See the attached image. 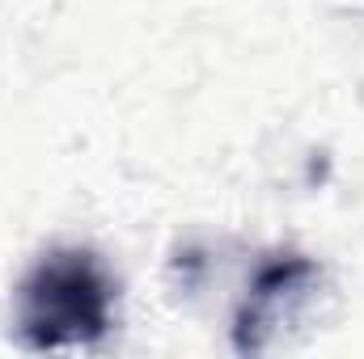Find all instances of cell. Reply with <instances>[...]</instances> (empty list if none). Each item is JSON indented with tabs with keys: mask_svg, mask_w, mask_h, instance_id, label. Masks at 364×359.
<instances>
[{
	"mask_svg": "<svg viewBox=\"0 0 364 359\" xmlns=\"http://www.w3.org/2000/svg\"><path fill=\"white\" fill-rule=\"evenodd\" d=\"M114 326V279L81 245H60L26 270L17 287V334L34 351L93 347Z\"/></svg>",
	"mask_w": 364,
	"mask_h": 359,
	"instance_id": "cell-1",
	"label": "cell"
},
{
	"mask_svg": "<svg viewBox=\"0 0 364 359\" xmlns=\"http://www.w3.org/2000/svg\"><path fill=\"white\" fill-rule=\"evenodd\" d=\"M314 283H318V263H309L301 254H284L267 267H259L255 283L246 287L242 309H237V321H233L237 351H263L272 330H279L292 317V309L309 296Z\"/></svg>",
	"mask_w": 364,
	"mask_h": 359,
	"instance_id": "cell-2",
	"label": "cell"
}]
</instances>
